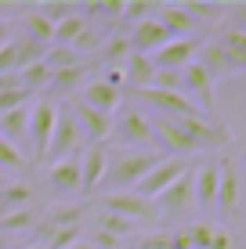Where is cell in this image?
Here are the masks:
<instances>
[{"instance_id":"1","label":"cell","mask_w":246,"mask_h":249,"mask_svg":"<svg viewBox=\"0 0 246 249\" xmlns=\"http://www.w3.org/2000/svg\"><path fill=\"white\" fill-rule=\"evenodd\" d=\"M152 123V134H156V144L174 156H185V152H203V148H225L232 144V134H228L225 123H210V119H177V116H156L145 112Z\"/></svg>"},{"instance_id":"2","label":"cell","mask_w":246,"mask_h":249,"mask_svg":"<svg viewBox=\"0 0 246 249\" xmlns=\"http://www.w3.org/2000/svg\"><path fill=\"white\" fill-rule=\"evenodd\" d=\"M163 159L159 152H131V148H113L109 152V166H105V188L113 192H131L141 177L149 174L156 162Z\"/></svg>"},{"instance_id":"3","label":"cell","mask_w":246,"mask_h":249,"mask_svg":"<svg viewBox=\"0 0 246 249\" xmlns=\"http://www.w3.org/2000/svg\"><path fill=\"white\" fill-rule=\"evenodd\" d=\"M109 137H113L120 148H131V152H152V144H156L152 123H149L145 108H138V105H120L116 108Z\"/></svg>"},{"instance_id":"4","label":"cell","mask_w":246,"mask_h":249,"mask_svg":"<svg viewBox=\"0 0 246 249\" xmlns=\"http://www.w3.org/2000/svg\"><path fill=\"white\" fill-rule=\"evenodd\" d=\"M83 152V134L76 126V119L69 112V105H58V119H55V134H51V144H47V156L44 159H69V156H80Z\"/></svg>"},{"instance_id":"5","label":"cell","mask_w":246,"mask_h":249,"mask_svg":"<svg viewBox=\"0 0 246 249\" xmlns=\"http://www.w3.org/2000/svg\"><path fill=\"white\" fill-rule=\"evenodd\" d=\"M189 170H192V166H189L185 159H177V156H167V159H159L156 166H152L149 174H145L138 184L131 188V192H138L141 199H149V202H152L156 195H163L167 188H170V184L177 181V177H181V174H189Z\"/></svg>"},{"instance_id":"6","label":"cell","mask_w":246,"mask_h":249,"mask_svg":"<svg viewBox=\"0 0 246 249\" xmlns=\"http://www.w3.org/2000/svg\"><path fill=\"white\" fill-rule=\"evenodd\" d=\"M98 210L116 213V217L131 220V224H152L156 220V206L141 199L138 192H105V199L98 202Z\"/></svg>"},{"instance_id":"7","label":"cell","mask_w":246,"mask_h":249,"mask_svg":"<svg viewBox=\"0 0 246 249\" xmlns=\"http://www.w3.org/2000/svg\"><path fill=\"white\" fill-rule=\"evenodd\" d=\"M55 119H58V101H33L29 105V144H33V159L47 156L51 134H55Z\"/></svg>"},{"instance_id":"8","label":"cell","mask_w":246,"mask_h":249,"mask_svg":"<svg viewBox=\"0 0 246 249\" xmlns=\"http://www.w3.org/2000/svg\"><path fill=\"white\" fill-rule=\"evenodd\" d=\"M152 206H156V217H189L192 210H196V192H192V170L189 174H181L177 181L167 188L163 195H156L152 199Z\"/></svg>"},{"instance_id":"9","label":"cell","mask_w":246,"mask_h":249,"mask_svg":"<svg viewBox=\"0 0 246 249\" xmlns=\"http://www.w3.org/2000/svg\"><path fill=\"white\" fill-rule=\"evenodd\" d=\"M203 40H192V36H174V40H167L159 51H152L149 54V62L156 65V69H174V72H181L185 65H192L196 62V51H199Z\"/></svg>"},{"instance_id":"10","label":"cell","mask_w":246,"mask_h":249,"mask_svg":"<svg viewBox=\"0 0 246 249\" xmlns=\"http://www.w3.org/2000/svg\"><path fill=\"white\" fill-rule=\"evenodd\" d=\"M105 166H109V148L105 144H87L80 156V195L98 192L105 181Z\"/></svg>"},{"instance_id":"11","label":"cell","mask_w":246,"mask_h":249,"mask_svg":"<svg viewBox=\"0 0 246 249\" xmlns=\"http://www.w3.org/2000/svg\"><path fill=\"white\" fill-rule=\"evenodd\" d=\"M69 112H73V119H76V126H80V134L87 137L91 144H105V141H109V130H113V116L95 112V108H87L83 101H69Z\"/></svg>"},{"instance_id":"12","label":"cell","mask_w":246,"mask_h":249,"mask_svg":"<svg viewBox=\"0 0 246 249\" xmlns=\"http://www.w3.org/2000/svg\"><path fill=\"white\" fill-rule=\"evenodd\" d=\"M239 206V174H235L232 159H217V202L214 210H221V217H232Z\"/></svg>"},{"instance_id":"13","label":"cell","mask_w":246,"mask_h":249,"mask_svg":"<svg viewBox=\"0 0 246 249\" xmlns=\"http://www.w3.org/2000/svg\"><path fill=\"white\" fill-rule=\"evenodd\" d=\"M196 65H199L214 83L225 80V76H235V72H239V69H235V62L221 51V44H217V40H203V44H199V51H196Z\"/></svg>"},{"instance_id":"14","label":"cell","mask_w":246,"mask_h":249,"mask_svg":"<svg viewBox=\"0 0 246 249\" xmlns=\"http://www.w3.org/2000/svg\"><path fill=\"white\" fill-rule=\"evenodd\" d=\"M167 40H174V36H170V33H167L156 18H145V22H138V25L131 29L127 44H131V54H152V51H159Z\"/></svg>"},{"instance_id":"15","label":"cell","mask_w":246,"mask_h":249,"mask_svg":"<svg viewBox=\"0 0 246 249\" xmlns=\"http://www.w3.org/2000/svg\"><path fill=\"white\" fill-rule=\"evenodd\" d=\"M76 101H83V105L95 108V112L113 116L116 108H120V101H123V90L109 87L105 80H91V83H83V90H80V98H76Z\"/></svg>"},{"instance_id":"16","label":"cell","mask_w":246,"mask_h":249,"mask_svg":"<svg viewBox=\"0 0 246 249\" xmlns=\"http://www.w3.org/2000/svg\"><path fill=\"white\" fill-rule=\"evenodd\" d=\"M83 156V152H80ZM80 156H69V159H58L47 166V181L58 188L62 195H80Z\"/></svg>"},{"instance_id":"17","label":"cell","mask_w":246,"mask_h":249,"mask_svg":"<svg viewBox=\"0 0 246 249\" xmlns=\"http://www.w3.org/2000/svg\"><path fill=\"white\" fill-rule=\"evenodd\" d=\"M0 137L7 144H15L19 152L29 144V105H19V108L0 116Z\"/></svg>"},{"instance_id":"18","label":"cell","mask_w":246,"mask_h":249,"mask_svg":"<svg viewBox=\"0 0 246 249\" xmlns=\"http://www.w3.org/2000/svg\"><path fill=\"white\" fill-rule=\"evenodd\" d=\"M192 192H196V206L199 210H214L217 202V162H203L192 170Z\"/></svg>"},{"instance_id":"19","label":"cell","mask_w":246,"mask_h":249,"mask_svg":"<svg viewBox=\"0 0 246 249\" xmlns=\"http://www.w3.org/2000/svg\"><path fill=\"white\" fill-rule=\"evenodd\" d=\"M80 217H83L80 206H51V210L44 213V220L33 224V231L44 238L47 231H58V228H80Z\"/></svg>"},{"instance_id":"20","label":"cell","mask_w":246,"mask_h":249,"mask_svg":"<svg viewBox=\"0 0 246 249\" xmlns=\"http://www.w3.org/2000/svg\"><path fill=\"white\" fill-rule=\"evenodd\" d=\"M156 22L163 25L170 36H189V33L196 29V22L189 18V11H185L181 4H156Z\"/></svg>"},{"instance_id":"21","label":"cell","mask_w":246,"mask_h":249,"mask_svg":"<svg viewBox=\"0 0 246 249\" xmlns=\"http://www.w3.org/2000/svg\"><path fill=\"white\" fill-rule=\"evenodd\" d=\"M123 76H127V87L141 90V87H152V76H156V65L149 62V54H131L123 62Z\"/></svg>"},{"instance_id":"22","label":"cell","mask_w":246,"mask_h":249,"mask_svg":"<svg viewBox=\"0 0 246 249\" xmlns=\"http://www.w3.org/2000/svg\"><path fill=\"white\" fill-rule=\"evenodd\" d=\"M22 36H25V40H33L37 47H44V51H47V47H51V36H55V25H51L44 15L33 7L29 15H22Z\"/></svg>"},{"instance_id":"23","label":"cell","mask_w":246,"mask_h":249,"mask_svg":"<svg viewBox=\"0 0 246 249\" xmlns=\"http://www.w3.org/2000/svg\"><path fill=\"white\" fill-rule=\"evenodd\" d=\"M83 76H87V62L80 65H69V69H58V72H51V87L55 94H76V87L83 83Z\"/></svg>"},{"instance_id":"24","label":"cell","mask_w":246,"mask_h":249,"mask_svg":"<svg viewBox=\"0 0 246 249\" xmlns=\"http://www.w3.org/2000/svg\"><path fill=\"white\" fill-rule=\"evenodd\" d=\"M217 44H221V51L228 58L235 62V69H246V36L243 33H235V29H228V25H221V36H217Z\"/></svg>"},{"instance_id":"25","label":"cell","mask_w":246,"mask_h":249,"mask_svg":"<svg viewBox=\"0 0 246 249\" xmlns=\"http://www.w3.org/2000/svg\"><path fill=\"white\" fill-rule=\"evenodd\" d=\"M19 87H22L25 94L47 90V87H51V69L44 65V58H40V62H33V65H25L22 72H19Z\"/></svg>"},{"instance_id":"26","label":"cell","mask_w":246,"mask_h":249,"mask_svg":"<svg viewBox=\"0 0 246 249\" xmlns=\"http://www.w3.org/2000/svg\"><path fill=\"white\" fill-rule=\"evenodd\" d=\"M83 29H87V18H83V15H69V18H62V22L55 25L51 44H55V47H73V40L80 36Z\"/></svg>"},{"instance_id":"27","label":"cell","mask_w":246,"mask_h":249,"mask_svg":"<svg viewBox=\"0 0 246 249\" xmlns=\"http://www.w3.org/2000/svg\"><path fill=\"white\" fill-rule=\"evenodd\" d=\"M95 228L105 231V235H113V238H127V235H134V231H138V224H131V220L116 217V213H105V210L95 213Z\"/></svg>"},{"instance_id":"28","label":"cell","mask_w":246,"mask_h":249,"mask_svg":"<svg viewBox=\"0 0 246 249\" xmlns=\"http://www.w3.org/2000/svg\"><path fill=\"white\" fill-rule=\"evenodd\" d=\"M101 62H105L109 69H120L127 58H131V44H127V36H120V33H116V36H109L105 44H101Z\"/></svg>"},{"instance_id":"29","label":"cell","mask_w":246,"mask_h":249,"mask_svg":"<svg viewBox=\"0 0 246 249\" xmlns=\"http://www.w3.org/2000/svg\"><path fill=\"white\" fill-rule=\"evenodd\" d=\"M185 7V11H189V18L192 22H217V18H221V15H225V7L228 4H214V0H189V4H181Z\"/></svg>"},{"instance_id":"30","label":"cell","mask_w":246,"mask_h":249,"mask_svg":"<svg viewBox=\"0 0 246 249\" xmlns=\"http://www.w3.org/2000/svg\"><path fill=\"white\" fill-rule=\"evenodd\" d=\"M37 11L51 25H58L62 18H69V15H80V4H73V0H44V4H37Z\"/></svg>"},{"instance_id":"31","label":"cell","mask_w":246,"mask_h":249,"mask_svg":"<svg viewBox=\"0 0 246 249\" xmlns=\"http://www.w3.org/2000/svg\"><path fill=\"white\" fill-rule=\"evenodd\" d=\"M37 224L33 210H15V213H4L0 217V235H11V231H29Z\"/></svg>"},{"instance_id":"32","label":"cell","mask_w":246,"mask_h":249,"mask_svg":"<svg viewBox=\"0 0 246 249\" xmlns=\"http://www.w3.org/2000/svg\"><path fill=\"white\" fill-rule=\"evenodd\" d=\"M25 166H29L25 152H19L15 144H7L4 137H0V170H15V174H22Z\"/></svg>"},{"instance_id":"33","label":"cell","mask_w":246,"mask_h":249,"mask_svg":"<svg viewBox=\"0 0 246 249\" xmlns=\"http://www.w3.org/2000/svg\"><path fill=\"white\" fill-rule=\"evenodd\" d=\"M101 44H105V36H101V33H95V29L87 25V29H83L80 36L73 40V47H69V51H76V54L83 58V54H95V51H101Z\"/></svg>"},{"instance_id":"34","label":"cell","mask_w":246,"mask_h":249,"mask_svg":"<svg viewBox=\"0 0 246 249\" xmlns=\"http://www.w3.org/2000/svg\"><path fill=\"white\" fill-rule=\"evenodd\" d=\"M152 15H156V4H149V0H127L123 4V22H131V25L145 22Z\"/></svg>"},{"instance_id":"35","label":"cell","mask_w":246,"mask_h":249,"mask_svg":"<svg viewBox=\"0 0 246 249\" xmlns=\"http://www.w3.org/2000/svg\"><path fill=\"white\" fill-rule=\"evenodd\" d=\"M185 231H189V242H192V249H207L210 235H214V220H196V224H189Z\"/></svg>"},{"instance_id":"36","label":"cell","mask_w":246,"mask_h":249,"mask_svg":"<svg viewBox=\"0 0 246 249\" xmlns=\"http://www.w3.org/2000/svg\"><path fill=\"white\" fill-rule=\"evenodd\" d=\"M225 25L246 36V0H239V4H228V7H225Z\"/></svg>"},{"instance_id":"37","label":"cell","mask_w":246,"mask_h":249,"mask_svg":"<svg viewBox=\"0 0 246 249\" xmlns=\"http://www.w3.org/2000/svg\"><path fill=\"white\" fill-rule=\"evenodd\" d=\"M152 87L156 90H181V72H174V69H156Z\"/></svg>"},{"instance_id":"38","label":"cell","mask_w":246,"mask_h":249,"mask_svg":"<svg viewBox=\"0 0 246 249\" xmlns=\"http://www.w3.org/2000/svg\"><path fill=\"white\" fill-rule=\"evenodd\" d=\"M83 242H91L95 249H120V238L105 235V231H98V228H91V231H87V238H83Z\"/></svg>"},{"instance_id":"39","label":"cell","mask_w":246,"mask_h":249,"mask_svg":"<svg viewBox=\"0 0 246 249\" xmlns=\"http://www.w3.org/2000/svg\"><path fill=\"white\" fill-rule=\"evenodd\" d=\"M25 98H29L25 90H4L0 94V116L11 112V108H19V105H25Z\"/></svg>"},{"instance_id":"40","label":"cell","mask_w":246,"mask_h":249,"mask_svg":"<svg viewBox=\"0 0 246 249\" xmlns=\"http://www.w3.org/2000/svg\"><path fill=\"white\" fill-rule=\"evenodd\" d=\"M235 242H232V235H228V228H221V224H214V235H210V242H207V249H232Z\"/></svg>"},{"instance_id":"41","label":"cell","mask_w":246,"mask_h":249,"mask_svg":"<svg viewBox=\"0 0 246 249\" xmlns=\"http://www.w3.org/2000/svg\"><path fill=\"white\" fill-rule=\"evenodd\" d=\"M4 90H22L19 87V72H0V94Z\"/></svg>"},{"instance_id":"42","label":"cell","mask_w":246,"mask_h":249,"mask_svg":"<svg viewBox=\"0 0 246 249\" xmlns=\"http://www.w3.org/2000/svg\"><path fill=\"white\" fill-rule=\"evenodd\" d=\"M7 40H11V22H4V18H0V47H4Z\"/></svg>"},{"instance_id":"43","label":"cell","mask_w":246,"mask_h":249,"mask_svg":"<svg viewBox=\"0 0 246 249\" xmlns=\"http://www.w3.org/2000/svg\"><path fill=\"white\" fill-rule=\"evenodd\" d=\"M69 249H95V246H91V242H83V238H80V242H73Z\"/></svg>"},{"instance_id":"44","label":"cell","mask_w":246,"mask_h":249,"mask_svg":"<svg viewBox=\"0 0 246 249\" xmlns=\"http://www.w3.org/2000/svg\"><path fill=\"white\" fill-rule=\"evenodd\" d=\"M0 249H11V246H7V235H0Z\"/></svg>"},{"instance_id":"45","label":"cell","mask_w":246,"mask_h":249,"mask_svg":"<svg viewBox=\"0 0 246 249\" xmlns=\"http://www.w3.org/2000/svg\"><path fill=\"white\" fill-rule=\"evenodd\" d=\"M29 249H47V246H40V242H37V246H29Z\"/></svg>"}]
</instances>
